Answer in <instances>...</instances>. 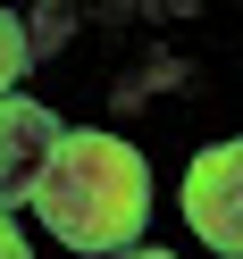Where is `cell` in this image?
Returning <instances> with one entry per match:
<instances>
[{
  "mask_svg": "<svg viewBox=\"0 0 243 259\" xmlns=\"http://www.w3.org/2000/svg\"><path fill=\"white\" fill-rule=\"evenodd\" d=\"M34 218L51 226L67 251H134L143 218H151V176L118 134H59L51 167L34 184Z\"/></svg>",
  "mask_w": 243,
  "mask_h": 259,
  "instance_id": "obj_1",
  "label": "cell"
},
{
  "mask_svg": "<svg viewBox=\"0 0 243 259\" xmlns=\"http://www.w3.org/2000/svg\"><path fill=\"white\" fill-rule=\"evenodd\" d=\"M185 218L210 251L243 259V142H210L185 167Z\"/></svg>",
  "mask_w": 243,
  "mask_h": 259,
  "instance_id": "obj_2",
  "label": "cell"
},
{
  "mask_svg": "<svg viewBox=\"0 0 243 259\" xmlns=\"http://www.w3.org/2000/svg\"><path fill=\"white\" fill-rule=\"evenodd\" d=\"M51 151H59V117L9 92V101H0V209H9V201H34Z\"/></svg>",
  "mask_w": 243,
  "mask_h": 259,
  "instance_id": "obj_3",
  "label": "cell"
},
{
  "mask_svg": "<svg viewBox=\"0 0 243 259\" xmlns=\"http://www.w3.org/2000/svg\"><path fill=\"white\" fill-rule=\"evenodd\" d=\"M25 67H34V34H25V25L0 9V101H9V84H17Z\"/></svg>",
  "mask_w": 243,
  "mask_h": 259,
  "instance_id": "obj_4",
  "label": "cell"
},
{
  "mask_svg": "<svg viewBox=\"0 0 243 259\" xmlns=\"http://www.w3.org/2000/svg\"><path fill=\"white\" fill-rule=\"evenodd\" d=\"M0 259H25V234L9 226V209H0Z\"/></svg>",
  "mask_w": 243,
  "mask_h": 259,
  "instance_id": "obj_5",
  "label": "cell"
},
{
  "mask_svg": "<svg viewBox=\"0 0 243 259\" xmlns=\"http://www.w3.org/2000/svg\"><path fill=\"white\" fill-rule=\"evenodd\" d=\"M118 259H168V251H118Z\"/></svg>",
  "mask_w": 243,
  "mask_h": 259,
  "instance_id": "obj_6",
  "label": "cell"
}]
</instances>
